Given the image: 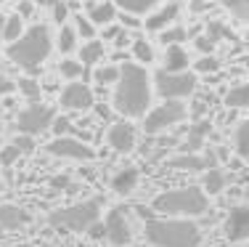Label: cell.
<instances>
[{"mask_svg": "<svg viewBox=\"0 0 249 247\" xmlns=\"http://www.w3.org/2000/svg\"><path fill=\"white\" fill-rule=\"evenodd\" d=\"M151 98L154 82L146 67L138 61H124L120 67V80L114 85V93H111V107L130 120V117H143L151 109Z\"/></svg>", "mask_w": 249, "mask_h": 247, "instance_id": "1", "label": "cell"}, {"mask_svg": "<svg viewBox=\"0 0 249 247\" xmlns=\"http://www.w3.org/2000/svg\"><path fill=\"white\" fill-rule=\"evenodd\" d=\"M146 242L151 247H199L201 228L191 218H149L146 221Z\"/></svg>", "mask_w": 249, "mask_h": 247, "instance_id": "2", "label": "cell"}, {"mask_svg": "<svg viewBox=\"0 0 249 247\" xmlns=\"http://www.w3.org/2000/svg\"><path fill=\"white\" fill-rule=\"evenodd\" d=\"M51 51H53V38L45 24H35L24 29V35L19 40L8 43V58L16 67L29 69V72H35L51 56Z\"/></svg>", "mask_w": 249, "mask_h": 247, "instance_id": "3", "label": "cell"}, {"mask_svg": "<svg viewBox=\"0 0 249 247\" xmlns=\"http://www.w3.org/2000/svg\"><path fill=\"white\" fill-rule=\"evenodd\" d=\"M154 210L173 218H199L210 210V199L201 186H180L159 194L154 199Z\"/></svg>", "mask_w": 249, "mask_h": 247, "instance_id": "4", "label": "cell"}, {"mask_svg": "<svg viewBox=\"0 0 249 247\" xmlns=\"http://www.w3.org/2000/svg\"><path fill=\"white\" fill-rule=\"evenodd\" d=\"M98 218H101V202L98 199H85V202L69 205V208H58L48 215L51 226L67 228V231H74V234L88 231V226L96 223Z\"/></svg>", "mask_w": 249, "mask_h": 247, "instance_id": "5", "label": "cell"}, {"mask_svg": "<svg viewBox=\"0 0 249 247\" xmlns=\"http://www.w3.org/2000/svg\"><path fill=\"white\" fill-rule=\"evenodd\" d=\"M199 85L196 72H170V69H159L154 75V91L159 93L162 98H178V101H186L188 96H194Z\"/></svg>", "mask_w": 249, "mask_h": 247, "instance_id": "6", "label": "cell"}, {"mask_svg": "<svg viewBox=\"0 0 249 247\" xmlns=\"http://www.w3.org/2000/svg\"><path fill=\"white\" fill-rule=\"evenodd\" d=\"M186 117H188L186 104L178 101V98H164L159 107H151L143 114V131L149 133V136H157V133H164V131H170V128L180 125Z\"/></svg>", "mask_w": 249, "mask_h": 247, "instance_id": "7", "label": "cell"}, {"mask_svg": "<svg viewBox=\"0 0 249 247\" xmlns=\"http://www.w3.org/2000/svg\"><path fill=\"white\" fill-rule=\"evenodd\" d=\"M56 120V112L48 104H40V101H32L29 107H24L16 114V128L19 133H27V136H37V133L48 131Z\"/></svg>", "mask_w": 249, "mask_h": 247, "instance_id": "8", "label": "cell"}, {"mask_svg": "<svg viewBox=\"0 0 249 247\" xmlns=\"http://www.w3.org/2000/svg\"><path fill=\"white\" fill-rule=\"evenodd\" d=\"M45 152L51 157H58V160H74V162H90L96 157L90 144H85V141L74 136H56L45 144Z\"/></svg>", "mask_w": 249, "mask_h": 247, "instance_id": "9", "label": "cell"}, {"mask_svg": "<svg viewBox=\"0 0 249 247\" xmlns=\"http://www.w3.org/2000/svg\"><path fill=\"white\" fill-rule=\"evenodd\" d=\"M58 101H61V107L69 109V112H88L96 104V96H93V88L88 85L85 80H69L67 85H64Z\"/></svg>", "mask_w": 249, "mask_h": 247, "instance_id": "10", "label": "cell"}, {"mask_svg": "<svg viewBox=\"0 0 249 247\" xmlns=\"http://www.w3.org/2000/svg\"><path fill=\"white\" fill-rule=\"evenodd\" d=\"M104 226H106V239H109L114 247H124L130 245L133 239V228H130V221H127V213L122 208H111L104 218Z\"/></svg>", "mask_w": 249, "mask_h": 247, "instance_id": "11", "label": "cell"}, {"mask_svg": "<svg viewBox=\"0 0 249 247\" xmlns=\"http://www.w3.org/2000/svg\"><path fill=\"white\" fill-rule=\"evenodd\" d=\"M135 141H138V133H135V125L130 120L111 122L109 133H106V144H109L117 154H130V152L135 149Z\"/></svg>", "mask_w": 249, "mask_h": 247, "instance_id": "12", "label": "cell"}, {"mask_svg": "<svg viewBox=\"0 0 249 247\" xmlns=\"http://www.w3.org/2000/svg\"><path fill=\"white\" fill-rule=\"evenodd\" d=\"M223 231H225V239H228V242H247L249 239V205H236V208H231Z\"/></svg>", "mask_w": 249, "mask_h": 247, "instance_id": "13", "label": "cell"}, {"mask_svg": "<svg viewBox=\"0 0 249 247\" xmlns=\"http://www.w3.org/2000/svg\"><path fill=\"white\" fill-rule=\"evenodd\" d=\"M178 16H180V5L175 3H167V5H157V8L151 11V14H146V29H149V32H162V29H167L170 24H175V19Z\"/></svg>", "mask_w": 249, "mask_h": 247, "instance_id": "14", "label": "cell"}, {"mask_svg": "<svg viewBox=\"0 0 249 247\" xmlns=\"http://www.w3.org/2000/svg\"><path fill=\"white\" fill-rule=\"evenodd\" d=\"M173 170H186V173H204L207 168L215 165V157L212 154H196V152H183V154L173 157L167 162Z\"/></svg>", "mask_w": 249, "mask_h": 247, "instance_id": "15", "label": "cell"}, {"mask_svg": "<svg viewBox=\"0 0 249 247\" xmlns=\"http://www.w3.org/2000/svg\"><path fill=\"white\" fill-rule=\"evenodd\" d=\"M138 181H141L138 168H133V165L120 168L114 175H111V191L120 194V197H127V194H133L135 189H138Z\"/></svg>", "mask_w": 249, "mask_h": 247, "instance_id": "16", "label": "cell"}, {"mask_svg": "<svg viewBox=\"0 0 249 247\" xmlns=\"http://www.w3.org/2000/svg\"><path fill=\"white\" fill-rule=\"evenodd\" d=\"M32 221V215L19 205H0V226L3 228H21Z\"/></svg>", "mask_w": 249, "mask_h": 247, "instance_id": "17", "label": "cell"}, {"mask_svg": "<svg viewBox=\"0 0 249 247\" xmlns=\"http://www.w3.org/2000/svg\"><path fill=\"white\" fill-rule=\"evenodd\" d=\"M106 48H104V40H85V43L80 45V51H77V58H80L85 67H96V64H101V58H104Z\"/></svg>", "mask_w": 249, "mask_h": 247, "instance_id": "18", "label": "cell"}, {"mask_svg": "<svg viewBox=\"0 0 249 247\" xmlns=\"http://www.w3.org/2000/svg\"><path fill=\"white\" fill-rule=\"evenodd\" d=\"M88 16H90V21H93L96 27L111 24V21H117V5L111 3V0H104V3H93L90 8H88Z\"/></svg>", "mask_w": 249, "mask_h": 247, "instance_id": "19", "label": "cell"}, {"mask_svg": "<svg viewBox=\"0 0 249 247\" xmlns=\"http://www.w3.org/2000/svg\"><path fill=\"white\" fill-rule=\"evenodd\" d=\"M201 189H204L207 197H215V194H220L225 189V173L220 168H207L204 170V178H201Z\"/></svg>", "mask_w": 249, "mask_h": 247, "instance_id": "20", "label": "cell"}, {"mask_svg": "<svg viewBox=\"0 0 249 247\" xmlns=\"http://www.w3.org/2000/svg\"><path fill=\"white\" fill-rule=\"evenodd\" d=\"M170 72H180V69H188V51L183 45H167L164 51V67Z\"/></svg>", "mask_w": 249, "mask_h": 247, "instance_id": "21", "label": "cell"}, {"mask_svg": "<svg viewBox=\"0 0 249 247\" xmlns=\"http://www.w3.org/2000/svg\"><path fill=\"white\" fill-rule=\"evenodd\" d=\"M111 3L120 11H127V14H135V16H146L157 5H162V0H111Z\"/></svg>", "mask_w": 249, "mask_h": 247, "instance_id": "22", "label": "cell"}, {"mask_svg": "<svg viewBox=\"0 0 249 247\" xmlns=\"http://www.w3.org/2000/svg\"><path fill=\"white\" fill-rule=\"evenodd\" d=\"M77 43H80L77 29L72 24H61V29H58V35H56V48L61 51V54H74Z\"/></svg>", "mask_w": 249, "mask_h": 247, "instance_id": "23", "label": "cell"}, {"mask_svg": "<svg viewBox=\"0 0 249 247\" xmlns=\"http://www.w3.org/2000/svg\"><path fill=\"white\" fill-rule=\"evenodd\" d=\"M225 107L231 109H247L249 107V82H239L225 93Z\"/></svg>", "mask_w": 249, "mask_h": 247, "instance_id": "24", "label": "cell"}, {"mask_svg": "<svg viewBox=\"0 0 249 247\" xmlns=\"http://www.w3.org/2000/svg\"><path fill=\"white\" fill-rule=\"evenodd\" d=\"M24 16H19V14H11V16H5V21H3V43H14V40H19L21 35H24Z\"/></svg>", "mask_w": 249, "mask_h": 247, "instance_id": "25", "label": "cell"}, {"mask_svg": "<svg viewBox=\"0 0 249 247\" xmlns=\"http://www.w3.org/2000/svg\"><path fill=\"white\" fill-rule=\"evenodd\" d=\"M130 51H133L135 61L143 64V67L154 64V58H157V54H154V45L149 43V40H143V38H135L133 43H130Z\"/></svg>", "mask_w": 249, "mask_h": 247, "instance_id": "26", "label": "cell"}, {"mask_svg": "<svg viewBox=\"0 0 249 247\" xmlns=\"http://www.w3.org/2000/svg\"><path fill=\"white\" fill-rule=\"evenodd\" d=\"M210 131H212V125L207 120H201L196 122V125L188 131V138H186V152H196L201 144H204V138L210 136Z\"/></svg>", "mask_w": 249, "mask_h": 247, "instance_id": "27", "label": "cell"}, {"mask_svg": "<svg viewBox=\"0 0 249 247\" xmlns=\"http://www.w3.org/2000/svg\"><path fill=\"white\" fill-rule=\"evenodd\" d=\"M58 75L64 80H82L85 77V64L80 58H61L58 61Z\"/></svg>", "mask_w": 249, "mask_h": 247, "instance_id": "28", "label": "cell"}, {"mask_svg": "<svg viewBox=\"0 0 249 247\" xmlns=\"http://www.w3.org/2000/svg\"><path fill=\"white\" fill-rule=\"evenodd\" d=\"M233 149H236V154H239L241 160L249 162V120L239 122V128H236V133H233Z\"/></svg>", "mask_w": 249, "mask_h": 247, "instance_id": "29", "label": "cell"}, {"mask_svg": "<svg viewBox=\"0 0 249 247\" xmlns=\"http://www.w3.org/2000/svg\"><path fill=\"white\" fill-rule=\"evenodd\" d=\"M93 80H96L98 85H117V80H120V67H117V64H96Z\"/></svg>", "mask_w": 249, "mask_h": 247, "instance_id": "30", "label": "cell"}, {"mask_svg": "<svg viewBox=\"0 0 249 247\" xmlns=\"http://www.w3.org/2000/svg\"><path fill=\"white\" fill-rule=\"evenodd\" d=\"M186 38H188V29L175 27V24H170L167 29L159 32V43H162L164 48H167V45H183V43H186Z\"/></svg>", "mask_w": 249, "mask_h": 247, "instance_id": "31", "label": "cell"}, {"mask_svg": "<svg viewBox=\"0 0 249 247\" xmlns=\"http://www.w3.org/2000/svg\"><path fill=\"white\" fill-rule=\"evenodd\" d=\"M16 88H19V93L24 98H29V104L40 101V96H43V88H40V82L35 77H21L19 82H16Z\"/></svg>", "mask_w": 249, "mask_h": 247, "instance_id": "32", "label": "cell"}, {"mask_svg": "<svg viewBox=\"0 0 249 247\" xmlns=\"http://www.w3.org/2000/svg\"><path fill=\"white\" fill-rule=\"evenodd\" d=\"M220 5L231 16H236L239 21H247L249 24V0H220Z\"/></svg>", "mask_w": 249, "mask_h": 247, "instance_id": "33", "label": "cell"}, {"mask_svg": "<svg viewBox=\"0 0 249 247\" xmlns=\"http://www.w3.org/2000/svg\"><path fill=\"white\" fill-rule=\"evenodd\" d=\"M72 27L77 29V35H80L82 40H90V38H96V32H98V27L90 21V16H82V14H77V16H74Z\"/></svg>", "mask_w": 249, "mask_h": 247, "instance_id": "34", "label": "cell"}, {"mask_svg": "<svg viewBox=\"0 0 249 247\" xmlns=\"http://www.w3.org/2000/svg\"><path fill=\"white\" fill-rule=\"evenodd\" d=\"M19 157H24V154H21V149L14 144V141L5 144V146H0V165H3V168H11Z\"/></svg>", "mask_w": 249, "mask_h": 247, "instance_id": "35", "label": "cell"}, {"mask_svg": "<svg viewBox=\"0 0 249 247\" xmlns=\"http://www.w3.org/2000/svg\"><path fill=\"white\" fill-rule=\"evenodd\" d=\"M194 69H196V75H215L217 69H220V61H217L215 56L204 54L196 64H194Z\"/></svg>", "mask_w": 249, "mask_h": 247, "instance_id": "36", "label": "cell"}, {"mask_svg": "<svg viewBox=\"0 0 249 247\" xmlns=\"http://www.w3.org/2000/svg\"><path fill=\"white\" fill-rule=\"evenodd\" d=\"M53 133H56V136H69V133H72V122L67 120V117H61V114H56V120H53Z\"/></svg>", "mask_w": 249, "mask_h": 247, "instance_id": "37", "label": "cell"}, {"mask_svg": "<svg viewBox=\"0 0 249 247\" xmlns=\"http://www.w3.org/2000/svg\"><path fill=\"white\" fill-rule=\"evenodd\" d=\"M122 29H124V27L120 24V21H111V24H104V27H101V35H104V40H111V43H114V40L122 35Z\"/></svg>", "mask_w": 249, "mask_h": 247, "instance_id": "38", "label": "cell"}, {"mask_svg": "<svg viewBox=\"0 0 249 247\" xmlns=\"http://www.w3.org/2000/svg\"><path fill=\"white\" fill-rule=\"evenodd\" d=\"M14 144L21 149V154H32V152H35V136H27V133L16 136V138H14Z\"/></svg>", "mask_w": 249, "mask_h": 247, "instance_id": "39", "label": "cell"}, {"mask_svg": "<svg viewBox=\"0 0 249 247\" xmlns=\"http://www.w3.org/2000/svg\"><path fill=\"white\" fill-rule=\"evenodd\" d=\"M120 24H122L124 29H127V32H130V29H138V27H141V16L122 11V14H120Z\"/></svg>", "mask_w": 249, "mask_h": 247, "instance_id": "40", "label": "cell"}, {"mask_svg": "<svg viewBox=\"0 0 249 247\" xmlns=\"http://www.w3.org/2000/svg\"><path fill=\"white\" fill-rule=\"evenodd\" d=\"M88 237H90V239H101V237H106V226L101 223V218H98L96 223H90V226H88Z\"/></svg>", "mask_w": 249, "mask_h": 247, "instance_id": "41", "label": "cell"}, {"mask_svg": "<svg viewBox=\"0 0 249 247\" xmlns=\"http://www.w3.org/2000/svg\"><path fill=\"white\" fill-rule=\"evenodd\" d=\"M67 16H69L67 5H64V3H53V19H56L58 24H67Z\"/></svg>", "mask_w": 249, "mask_h": 247, "instance_id": "42", "label": "cell"}, {"mask_svg": "<svg viewBox=\"0 0 249 247\" xmlns=\"http://www.w3.org/2000/svg\"><path fill=\"white\" fill-rule=\"evenodd\" d=\"M196 48L201 51V54H210V51L215 48V40H212L210 35H204V38H196Z\"/></svg>", "mask_w": 249, "mask_h": 247, "instance_id": "43", "label": "cell"}, {"mask_svg": "<svg viewBox=\"0 0 249 247\" xmlns=\"http://www.w3.org/2000/svg\"><path fill=\"white\" fill-rule=\"evenodd\" d=\"M19 16H24V19H29V16L35 14V3L32 0H19V11H16Z\"/></svg>", "mask_w": 249, "mask_h": 247, "instance_id": "44", "label": "cell"}, {"mask_svg": "<svg viewBox=\"0 0 249 247\" xmlns=\"http://www.w3.org/2000/svg\"><path fill=\"white\" fill-rule=\"evenodd\" d=\"M14 91H16V82H14V80L0 77V98H3V96H8V93H14Z\"/></svg>", "mask_w": 249, "mask_h": 247, "instance_id": "45", "label": "cell"}, {"mask_svg": "<svg viewBox=\"0 0 249 247\" xmlns=\"http://www.w3.org/2000/svg\"><path fill=\"white\" fill-rule=\"evenodd\" d=\"M69 184V178H64V175H61V178H53V186H67Z\"/></svg>", "mask_w": 249, "mask_h": 247, "instance_id": "46", "label": "cell"}, {"mask_svg": "<svg viewBox=\"0 0 249 247\" xmlns=\"http://www.w3.org/2000/svg\"><path fill=\"white\" fill-rule=\"evenodd\" d=\"M3 21H5V16L0 14V43H3Z\"/></svg>", "mask_w": 249, "mask_h": 247, "instance_id": "47", "label": "cell"}, {"mask_svg": "<svg viewBox=\"0 0 249 247\" xmlns=\"http://www.w3.org/2000/svg\"><path fill=\"white\" fill-rule=\"evenodd\" d=\"M8 247H32V245H8Z\"/></svg>", "mask_w": 249, "mask_h": 247, "instance_id": "48", "label": "cell"}, {"mask_svg": "<svg viewBox=\"0 0 249 247\" xmlns=\"http://www.w3.org/2000/svg\"><path fill=\"white\" fill-rule=\"evenodd\" d=\"M199 247H201V245H199ZM204 247H212V245H204Z\"/></svg>", "mask_w": 249, "mask_h": 247, "instance_id": "49", "label": "cell"}, {"mask_svg": "<svg viewBox=\"0 0 249 247\" xmlns=\"http://www.w3.org/2000/svg\"><path fill=\"white\" fill-rule=\"evenodd\" d=\"M0 131H3V125H0Z\"/></svg>", "mask_w": 249, "mask_h": 247, "instance_id": "50", "label": "cell"}, {"mask_svg": "<svg viewBox=\"0 0 249 247\" xmlns=\"http://www.w3.org/2000/svg\"><path fill=\"white\" fill-rule=\"evenodd\" d=\"M0 3H5V0H0Z\"/></svg>", "mask_w": 249, "mask_h": 247, "instance_id": "51", "label": "cell"}, {"mask_svg": "<svg viewBox=\"0 0 249 247\" xmlns=\"http://www.w3.org/2000/svg\"><path fill=\"white\" fill-rule=\"evenodd\" d=\"M247 247H249V245H247Z\"/></svg>", "mask_w": 249, "mask_h": 247, "instance_id": "52", "label": "cell"}]
</instances>
